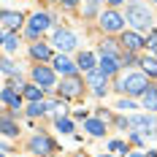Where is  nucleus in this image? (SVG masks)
Listing matches in <instances>:
<instances>
[{
    "instance_id": "12",
    "label": "nucleus",
    "mask_w": 157,
    "mask_h": 157,
    "mask_svg": "<svg viewBox=\"0 0 157 157\" xmlns=\"http://www.w3.org/2000/svg\"><path fill=\"white\" fill-rule=\"evenodd\" d=\"M0 22H3V30H16V27L22 25V14H16V11H3V14H0Z\"/></svg>"
},
{
    "instance_id": "36",
    "label": "nucleus",
    "mask_w": 157,
    "mask_h": 157,
    "mask_svg": "<svg viewBox=\"0 0 157 157\" xmlns=\"http://www.w3.org/2000/svg\"><path fill=\"white\" fill-rule=\"evenodd\" d=\"M155 3H157V0H155Z\"/></svg>"
},
{
    "instance_id": "20",
    "label": "nucleus",
    "mask_w": 157,
    "mask_h": 157,
    "mask_svg": "<svg viewBox=\"0 0 157 157\" xmlns=\"http://www.w3.org/2000/svg\"><path fill=\"white\" fill-rule=\"evenodd\" d=\"M3 46H6V52H16V46H19V38H16L11 30H3Z\"/></svg>"
},
{
    "instance_id": "22",
    "label": "nucleus",
    "mask_w": 157,
    "mask_h": 157,
    "mask_svg": "<svg viewBox=\"0 0 157 157\" xmlns=\"http://www.w3.org/2000/svg\"><path fill=\"white\" fill-rule=\"evenodd\" d=\"M44 111H49V106L44 103V100H33L30 109H27V114H30V117H38V114H44Z\"/></svg>"
},
{
    "instance_id": "2",
    "label": "nucleus",
    "mask_w": 157,
    "mask_h": 157,
    "mask_svg": "<svg viewBox=\"0 0 157 157\" xmlns=\"http://www.w3.org/2000/svg\"><path fill=\"white\" fill-rule=\"evenodd\" d=\"M127 22H130L136 30H149L152 14H149L146 6H130V8H127Z\"/></svg>"
},
{
    "instance_id": "13",
    "label": "nucleus",
    "mask_w": 157,
    "mask_h": 157,
    "mask_svg": "<svg viewBox=\"0 0 157 157\" xmlns=\"http://www.w3.org/2000/svg\"><path fill=\"white\" fill-rule=\"evenodd\" d=\"M122 44H125L127 52H136V49H141L146 41H144L138 33H125V35H122Z\"/></svg>"
},
{
    "instance_id": "8",
    "label": "nucleus",
    "mask_w": 157,
    "mask_h": 157,
    "mask_svg": "<svg viewBox=\"0 0 157 157\" xmlns=\"http://www.w3.org/2000/svg\"><path fill=\"white\" fill-rule=\"evenodd\" d=\"M127 125L133 127V130H141L144 136L155 133V119H152V117H130V119H127Z\"/></svg>"
},
{
    "instance_id": "14",
    "label": "nucleus",
    "mask_w": 157,
    "mask_h": 157,
    "mask_svg": "<svg viewBox=\"0 0 157 157\" xmlns=\"http://www.w3.org/2000/svg\"><path fill=\"white\" fill-rule=\"evenodd\" d=\"M3 103H6L8 109H19V106H22L19 90H11V87H6V90H3Z\"/></svg>"
},
{
    "instance_id": "19",
    "label": "nucleus",
    "mask_w": 157,
    "mask_h": 157,
    "mask_svg": "<svg viewBox=\"0 0 157 157\" xmlns=\"http://www.w3.org/2000/svg\"><path fill=\"white\" fill-rule=\"evenodd\" d=\"M30 54L35 57V60H49V57H52V49H49L46 44H33Z\"/></svg>"
},
{
    "instance_id": "24",
    "label": "nucleus",
    "mask_w": 157,
    "mask_h": 157,
    "mask_svg": "<svg viewBox=\"0 0 157 157\" xmlns=\"http://www.w3.org/2000/svg\"><path fill=\"white\" fill-rule=\"evenodd\" d=\"M100 52L109 54V57H114V54H117V44H114V41H103V44H100Z\"/></svg>"
},
{
    "instance_id": "9",
    "label": "nucleus",
    "mask_w": 157,
    "mask_h": 157,
    "mask_svg": "<svg viewBox=\"0 0 157 157\" xmlns=\"http://www.w3.org/2000/svg\"><path fill=\"white\" fill-rule=\"evenodd\" d=\"M30 149L35 155H49V152L54 149V144H52V138H46V136H35L30 141Z\"/></svg>"
},
{
    "instance_id": "4",
    "label": "nucleus",
    "mask_w": 157,
    "mask_h": 157,
    "mask_svg": "<svg viewBox=\"0 0 157 157\" xmlns=\"http://www.w3.org/2000/svg\"><path fill=\"white\" fill-rule=\"evenodd\" d=\"M33 78H35V84L38 87H54V71L52 68H46V65H38L35 71H33Z\"/></svg>"
},
{
    "instance_id": "28",
    "label": "nucleus",
    "mask_w": 157,
    "mask_h": 157,
    "mask_svg": "<svg viewBox=\"0 0 157 157\" xmlns=\"http://www.w3.org/2000/svg\"><path fill=\"white\" fill-rule=\"evenodd\" d=\"M3 73H6V76L16 73V68H14V63H11V60H3Z\"/></svg>"
},
{
    "instance_id": "33",
    "label": "nucleus",
    "mask_w": 157,
    "mask_h": 157,
    "mask_svg": "<svg viewBox=\"0 0 157 157\" xmlns=\"http://www.w3.org/2000/svg\"><path fill=\"white\" fill-rule=\"evenodd\" d=\"M109 3H114V6H117V3H122V0H109Z\"/></svg>"
},
{
    "instance_id": "16",
    "label": "nucleus",
    "mask_w": 157,
    "mask_h": 157,
    "mask_svg": "<svg viewBox=\"0 0 157 157\" xmlns=\"http://www.w3.org/2000/svg\"><path fill=\"white\" fill-rule=\"evenodd\" d=\"M22 95H25L27 100H41V98H44V87H38V84H27V87H22Z\"/></svg>"
},
{
    "instance_id": "25",
    "label": "nucleus",
    "mask_w": 157,
    "mask_h": 157,
    "mask_svg": "<svg viewBox=\"0 0 157 157\" xmlns=\"http://www.w3.org/2000/svg\"><path fill=\"white\" fill-rule=\"evenodd\" d=\"M3 133H6V136H14V133H19V130H16V125L8 119V117L3 119Z\"/></svg>"
},
{
    "instance_id": "30",
    "label": "nucleus",
    "mask_w": 157,
    "mask_h": 157,
    "mask_svg": "<svg viewBox=\"0 0 157 157\" xmlns=\"http://www.w3.org/2000/svg\"><path fill=\"white\" fill-rule=\"evenodd\" d=\"M117 109H122V111H130V109H136V103L133 100H119V106Z\"/></svg>"
},
{
    "instance_id": "31",
    "label": "nucleus",
    "mask_w": 157,
    "mask_h": 157,
    "mask_svg": "<svg viewBox=\"0 0 157 157\" xmlns=\"http://www.w3.org/2000/svg\"><path fill=\"white\" fill-rule=\"evenodd\" d=\"M130 157H146V155H141V152H133V155H130Z\"/></svg>"
},
{
    "instance_id": "6",
    "label": "nucleus",
    "mask_w": 157,
    "mask_h": 157,
    "mask_svg": "<svg viewBox=\"0 0 157 157\" xmlns=\"http://www.w3.org/2000/svg\"><path fill=\"white\" fill-rule=\"evenodd\" d=\"M106 73H103V71H90V73H87V84H90V87H92V92L95 95H106Z\"/></svg>"
},
{
    "instance_id": "21",
    "label": "nucleus",
    "mask_w": 157,
    "mask_h": 157,
    "mask_svg": "<svg viewBox=\"0 0 157 157\" xmlns=\"http://www.w3.org/2000/svg\"><path fill=\"white\" fill-rule=\"evenodd\" d=\"M84 127H87L92 136H103V133H106V125H103L100 119H87V122H84Z\"/></svg>"
},
{
    "instance_id": "27",
    "label": "nucleus",
    "mask_w": 157,
    "mask_h": 157,
    "mask_svg": "<svg viewBox=\"0 0 157 157\" xmlns=\"http://www.w3.org/2000/svg\"><path fill=\"white\" fill-rule=\"evenodd\" d=\"M57 127H60L63 133H71V130H73V125H71V119H63V117L57 119Z\"/></svg>"
},
{
    "instance_id": "18",
    "label": "nucleus",
    "mask_w": 157,
    "mask_h": 157,
    "mask_svg": "<svg viewBox=\"0 0 157 157\" xmlns=\"http://www.w3.org/2000/svg\"><path fill=\"white\" fill-rule=\"evenodd\" d=\"M78 68H81L84 73L95 71V57L90 54V52H81V54H78Z\"/></svg>"
},
{
    "instance_id": "34",
    "label": "nucleus",
    "mask_w": 157,
    "mask_h": 157,
    "mask_svg": "<svg viewBox=\"0 0 157 157\" xmlns=\"http://www.w3.org/2000/svg\"><path fill=\"white\" fill-rule=\"evenodd\" d=\"M76 157H87V155H76Z\"/></svg>"
},
{
    "instance_id": "1",
    "label": "nucleus",
    "mask_w": 157,
    "mask_h": 157,
    "mask_svg": "<svg viewBox=\"0 0 157 157\" xmlns=\"http://www.w3.org/2000/svg\"><path fill=\"white\" fill-rule=\"evenodd\" d=\"M122 92H127V95H144L152 84L146 81V76L144 73H125V76L119 78V84H117Z\"/></svg>"
},
{
    "instance_id": "3",
    "label": "nucleus",
    "mask_w": 157,
    "mask_h": 157,
    "mask_svg": "<svg viewBox=\"0 0 157 157\" xmlns=\"http://www.w3.org/2000/svg\"><path fill=\"white\" fill-rule=\"evenodd\" d=\"M49 25H52L49 14H33L30 25H27V35H30V38H38V33H44Z\"/></svg>"
},
{
    "instance_id": "11",
    "label": "nucleus",
    "mask_w": 157,
    "mask_h": 157,
    "mask_svg": "<svg viewBox=\"0 0 157 157\" xmlns=\"http://www.w3.org/2000/svg\"><path fill=\"white\" fill-rule=\"evenodd\" d=\"M60 92H63L65 98H76V95L81 92V81H78L76 76H68L63 81V87H60Z\"/></svg>"
},
{
    "instance_id": "17",
    "label": "nucleus",
    "mask_w": 157,
    "mask_h": 157,
    "mask_svg": "<svg viewBox=\"0 0 157 157\" xmlns=\"http://www.w3.org/2000/svg\"><path fill=\"white\" fill-rule=\"evenodd\" d=\"M141 98H144V109L157 111V90H155V87H149V90H146Z\"/></svg>"
},
{
    "instance_id": "5",
    "label": "nucleus",
    "mask_w": 157,
    "mask_h": 157,
    "mask_svg": "<svg viewBox=\"0 0 157 157\" xmlns=\"http://www.w3.org/2000/svg\"><path fill=\"white\" fill-rule=\"evenodd\" d=\"M54 46L60 49V52H71V49L76 46V35L71 30H57L54 33Z\"/></svg>"
},
{
    "instance_id": "26",
    "label": "nucleus",
    "mask_w": 157,
    "mask_h": 157,
    "mask_svg": "<svg viewBox=\"0 0 157 157\" xmlns=\"http://www.w3.org/2000/svg\"><path fill=\"white\" fill-rule=\"evenodd\" d=\"M111 152H117V155H127V146L122 141H111Z\"/></svg>"
},
{
    "instance_id": "35",
    "label": "nucleus",
    "mask_w": 157,
    "mask_h": 157,
    "mask_svg": "<svg viewBox=\"0 0 157 157\" xmlns=\"http://www.w3.org/2000/svg\"><path fill=\"white\" fill-rule=\"evenodd\" d=\"M100 157H109V155H100Z\"/></svg>"
},
{
    "instance_id": "10",
    "label": "nucleus",
    "mask_w": 157,
    "mask_h": 157,
    "mask_svg": "<svg viewBox=\"0 0 157 157\" xmlns=\"http://www.w3.org/2000/svg\"><path fill=\"white\" fill-rule=\"evenodd\" d=\"M76 68H78V65H73L65 54H57V57H54V71H57V73H63V76H73V71H76Z\"/></svg>"
},
{
    "instance_id": "23",
    "label": "nucleus",
    "mask_w": 157,
    "mask_h": 157,
    "mask_svg": "<svg viewBox=\"0 0 157 157\" xmlns=\"http://www.w3.org/2000/svg\"><path fill=\"white\" fill-rule=\"evenodd\" d=\"M141 65H144V71H146L149 76H157V57H144Z\"/></svg>"
},
{
    "instance_id": "29",
    "label": "nucleus",
    "mask_w": 157,
    "mask_h": 157,
    "mask_svg": "<svg viewBox=\"0 0 157 157\" xmlns=\"http://www.w3.org/2000/svg\"><path fill=\"white\" fill-rule=\"evenodd\" d=\"M146 46H152V49H155V54H157V30H155V33H149V41H146Z\"/></svg>"
},
{
    "instance_id": "15",
    "label": "nucleus",
    "mask_w": 157,
    "mask_h": 157,
    "mask_svg": "<svg viewBox=\"0 0 157 157\" xmlns=\"http://www.w3.org/2000/svg\"><path fill=\"white\" fill-rule=\"evenodd\" d=\"M98 71H103L106 76L117 73V71H119V63H117V57H109V54H103V60H100V65H98Z\"/></svg>"
},
{
    "instance_id": "7",
    "label": "nucleus",
    "mask_w": 157,
    "mask_h": 157,
    "mask_svg": "<svg viewBox=\"0 0 157 157\" xmlns=\"http://www.w3.org/2000/svg\"><path fill=\"white\" fill-rule=\"evenodd\" d=\"M100 27L109 30V33L122 30V16L117 14V11H106V14H100Z\"/></svg>"
},
{
    "instance_id": "32",
    "label": "nucleus",
    "mask_w": 157,
    "mask_h": 157,
    "mask_svg": "<svg viewBox=\"0 0 157 157\" xmlns=\"http://www.w3.org/2000/svg\"><path fill=\"white\" fill-rule=\"evenodd\" d=\"M63 3H65V6H73V3H76V0H63Z\"/></svg>"
}]
</instances>
